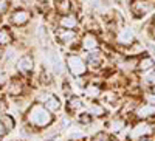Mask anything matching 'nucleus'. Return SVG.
Listing matches in <instances>:
<instances>
[{"mask_svg": "<svg viewBox=\"0 0 155 141\" xmlns=\"http://www.w3.org/2000/svg\"><path fill=\"white\" fill-rule=\"evenodd\" d=\"M79 37V33L76 30H65V28H59L56 31V39L61 45H67V47H73L74 42Z\"/></svg>", "mask_w": 155, "mask_h": 141, "instance_id": "obj_7", "label": "nucleus"}, {"mask_svg": "<svg viewBox=\"0 0 155 141\" xmlns=\"http://www.w3.org/2000/svg\"><path fill=\"white\" fill-rule=\"evenodd\" d=\"M138 57L140 56H135V54H132V56H126L121 62H120V68H123L124 71H135L137 70V67H138Z\"/></svg>", "mask_w": 155, "mask_h": 141, "instance_id": "obj_16", "label": "nucleus"}, {"mask_svg": "<svg viewBox=\"0 0 155 141\" xmlns=\"http://www.w3.org/2000/svg\"><path fill=\"white\" fill-rule=\"evenodd\" d=\"M93 141H110V136H109V133L106 130H101V132H98L93 136Z\"/></svg>", "mask_w": 155, "mask_h": 141, "instance_id": "obj_25", "label": "nucleus"}, {"mask_svg": "<svg viewBox=\"0 0 155 141\" xmlns=\"http://www.w3.org/2000/svg\"><path fill=\"white\" fill-rule=\"evenodd\" d=\"M79 48L85 53H90V51H99L101 48V42H99V37L96 36V33L93 31H85L81 36V41H79Z\"/></svg>", "mask_w": 155, "mask_h": 141, "instance_id": "obj_4", "label": "nucleus"}, {"mask_svg": "<svg viewBox=\"0 0 155 141\" xmlns=\"http://www.w3.org/2000/svg\"><path fill=\"white\" fill-rule=\"evenodd\" d=\"M8 6H9L8 0H0V16H2V14H5V12H6V9H8Z\"/></svg>", "mask_w": 155, "mask_h": 141, "instance_id": "obj_27", "label": "nucleus"}, {"mask_svg": "<svg viewBox=\"0 0 155 141\" xmlns=\"http://www.w3.org/2000/svg\"><path fill=\"white\" fill-rule=\"evenodd\" d=\"M27 120L34 127H47L53 123V113L39 102V104H34L30 107Z\"/></svg>", "mask_w": 155, "mask_h": 141, "instance_id": "obj_1", "label": "nucleus"}, {"mask_svg": "<svg viewBox=\"0 0 155 141\" xmlns=\"http://www.w3.org/2000/svg\"><path fill=\"white\" fill-rule=\"evenodd\" d=\"M6 133V127H5V124L2 123V120H0V136H3Z\"/></svg>", "mask_w": 155, "mask_h": 141, "instance_id": "obj_29", "label": "nucleus"}, {"mask_svg": "<svg viewBox=\"0 0 155 141\" xmlns=\"http://www.w3.org/2000/svg\"><path fill=\"white\" fill-rule=\"evenodd\" d=\"M143 99L146 101V102H149V104H152V106H155V93L153 92H146L144 95H143Z\"/></svg>", "mask_w": 155, "mask_h": 141, "instance_id": "obj_26", "label": "nucleus"}, {"mask_svg": "<svg viewBox=\"0 0 155 141\" xmlns=\"http://www.w3.org/2000/svg\"><path fill=\"white\" fill-rule=\"evenodd\" d=\"M0 56H2V50H0Z\"/></svg>", "mask_w": 155, "mask_h": 141, "instance_id": "obj_34", "label": "nucleus"}, {"mask_svg": "<svg viewBox=\"0 0 155 141\" xmlns=\"http://www.w3.org/2000/svg\"><path fill=\"white\" fill-rule=\"evenodd\" d=\"M30 17H31L30 11L20 8L11 14V23H14L16 27H23V25H27L30 22Z\"/></svg>", "mask_w": 155, "mask_h": 141, "instance_id": "obj_14", "label": "nucleus"}, {"mask_svg": "<svg viewBox=\"0 0 155 141\" xmlns=\"http://www.w3.org/2000/svg\"><path fill=\"white\" fill-rule=\"evenodd\" d=\"M85 110H87L90 115H92L93 118H104L106 113H107L106 107L102 106L101 102H98L96 99H92V101H90V104H87Z\"/></svg>", "mask_w": 155, "mask_h": 141, "instance_id": "obj_15", "label": "nucleus"}, {"mask_svg": "<svg viewBox=\"0 0 155 141\" xmlns=\"http://www.w3.org/2000/svg\"><path fill=\"white\" fill-rule=\"evenodd\" d=\"M8 90H9V93H12V95H17V93L22 92V84H20L19 81H12L11 85L8 87Z\"/></svg>", "mask_w": 155, "mask_h": 141, "instance_id": "obj_24", "label": "nucleus"}, {"mask_svg": "<svg viewBox=\"0 0 155 141\" xmlns=\"http://www.w3.org/2000/svg\"><path fill=\"white\" fill-rule=\"evenodd\" d=\"M134 115L138 118V120H150L155 116V106L149 104V102H141L138 104L134 110Z\"/></svg>", "mask_w": 155, "mask_h": 141, "instance_id": "obj_8", "label": "nucleus"}, {"mask_svg": "<svg viewBox=\"0 0 155 141\" xmlns=\"http://www.w3.org/2000/svg\"><path fill=\"white\" fill-rule=\"evenodd\" d=\"M16 65H17V70L23 74H27V73H31L33 68H34V59L31 54H23L22 57L17 59L16 62Z\"/></svg>", "mask_w": 155, "mask_h": 141, "instance_id": "obj_13", "label": "nucleus"}, {"mask_svg": "<svg viewBox=\"0 0 155 141\" xmlns=\"http://www.w3.org/2000/svg\"><path fill=\"white\" fill-rule=\"evenodd\" d=\"M113 42L120 47H126V48H130L135 42H137V34L135 31L130 28V27H120L118 30L115 31V36H113Z\"/></svg>", "mask_w": 155, "mask_h": 141, "instance_id": "obj_3", "label": "nucleus"}, {"mask_svg": "<svg viewBox=\"0 0 155 141\" xmlns=\"http://www.w3.org/2000/svg\"><path fill=\"white\" fill-rule=\"evenodd\" d=\"M124 127H126V121H124L121 116H115V118H112V120L107 123V129H109L110 132H113V133H120Z\"/></svg>", "mask_w": 155, "mask_h": 141, "instance_id": "obj_19", "label": "nucleus"}, {"mask_svg": "<svg viewBox=\"0 0 155 141\" xmlns=\"http://www.w3.org/2000/svg\"><path fill=\"white\" fill-rule=\"evenodd\" d=\"M85 62L90 70H101L104 65V56L99 51H90L85 56Z\"/></svg>", "mask_w": 155, "mask_h": 141, "instance_id": "obj_10", "label": "nucleus"}, {"mask_svg": "<svg viewBox=\"0 0 155 141\" xmlns=\"http://www.w3.org/2000/svg\"><path fill=\"white\" fill-rule=\"evenodd\" d=\"M85 107H87V104L81 96H76V95L68 96V99H67V112L68 113H79L81 110H85Z\"/></svg>", "mask_w": 155, "mask_h": 141, "instance_id": "obj_12", "label": "nucleus"}, {"mask_svg": "<svg viewBox=\"0 0 155 141\" xmlns=\"http://www.w3.org/2000/svg\"><path fill=\"white\" fill-rule=\"evenodd\" d=\"M153 133V124H150L147 120H140L134 127L130 133H129V138L132 139H138V138H147L149 135Z\"/></svg>", "mask_w": 155, "mask_h": 141, "instance_id": "obj_6", "label": "nucleus"}, {"mask_svg": "<svg viewBox=\"0 0 155 141\" xmlns=\"http://www.w3.org/2000/svg\"><path fill=\"white\" fill-rule=\"evenodd\" d=\"M5 79H6V78H5V73H3L2 70H0V84H3V82H5Z\"/></svg>", "mask_w": 155, "mask_h": 141, "instance_id": "obj_30", "label": "nucleus"}, {"mask_svg": "<svg viewBox=\"0 0 155 141\" xmlns=\"http://www.w3.org/2000/svg\"><path fill=\"white\" fill-rule=\"evenodd\" d=\"M11 41H12V36H11L9 30L8 28H2V30H0V47H2V45H9Z\"/></svg>", "mask_w": 155, "mask_h": 141, "instance_id": "obj_21", "label": "nucleus"}, {"mask_svg": "<svg viewBox=\"0 0 155 141\" xmlns=\"http://www.w3.org/2000/svg\"><path fill=\"white\" fill-rule=\"evenodd\" d=\"M129 9H130V14L134 16V19H144L153 9V5L147 0H130Z\"/></svg>", "mask_w": 155, "mask_h": 141, "instance_id": "obj_5", "label": "nucleus"}, {"mask_svg": "<svg viewBox=\"0 0 155 141\" xmlns=\"http://www.w3.org/2000/svg\"><path fill=\"white\" fill-rule=\"evenodd\" d=\"M147 34L150 36L152 41H155V23H153V22H152V25H150L149 30H147Z\"/></svg>", "mask_w": 155, "mask_h": 141, "instance_id": "obj_28", "label": "nucleus"}, {"mask_svg": "<svg viewBox=\"0 0 155 141\" xmlns=\"http://www.w3.org/2000/svg\"><path fill=\"white\" fill-rule=\"evenodd\" d=\"M44 106H45L51 113H56V112L61 110V99H59L56 95H51V93H50V96H48L47 101L44 102Z\"/></svg>", "mask_w": 155, "mask_h": 141, "instance_id": "obj_20", "label": "nucleus"}, {"mask_svg": "<svg viewBox=\"0 0 155 141\" xmlns=\"http://www.w3.org/2000/svg\"><path fill=\"white\" fill-rule=\"evenodd\" d=\"M84 95L92 101V99H98L101 96V87L98 84H93V82H90L84 87Z\"/></svg>", "mask_w": 155, "mask_h": 141, "instance_id": "obj_18", "label": "nucleus"}, {"mask_svg": "<svg viewBox=\"0 0 155 141\" xmlns=\"http://www.w3.org/2000/svg\"><path fill=\"white\" fill-rule=\"evenodd\" d=\"M68 141H74V139H68Z\"/></svg>", "mask_w": 155, "mask_h": 141, "instance_id": "obj_35", "label": "nucleus"}, {"mask_svg": "<svg viewBox=\"0 0 155 141\" xmlns=\"http://www.w3.org/2000/svg\"><path fill=\"white\" fill-rule=\"evenodd\" d=\"M153 23H155V14H153Z\"/></svg>", "mask_w": 155, "mask_h": 141, "instance_id": "obj_33", "label": "nucleus"}, {"mask_svg": "<svg viewBox=\"0 0 155 141\" xmlns=\"http://www.w3.org/2000/svg\"><path fill=\"white\" fill-rule=\"evenodd\" d=\"M58 27L59 28H65V30H76L79 27V19L74 12H68V14H64L59 17L58 20Z\"/></svg>", "mask_w": 155, "mask_h": 141, "instance_id": "obj_9", "label": "nucleus"}, {"mask_svg": "<svg viewBox=\"0 0 155 141\" xmlns=\"http://www.w3.org/2000/svg\"><path fill=\"white\" fill-rule=\"evenodd\" d=\"M78 121H79L81 124H90V123H92L93 121V116H92V115H90L88 112H85V113H79V115H78Z\"/></svg>", "mask_w": 155, "mask_h": 141, "instance_id": "obj_22", "label": "nucleus"}, {"mask_svg": "<svg viewBox=\"0 0 155 141\" xmlns=\"http://www.w3.org/2000/svg\"><path fill=\"white\" fill-rule=\"evenodd\" d=\"M65 68L73 78L79 79L88 73V65L84 57H81L78 53H68L65 57Z\"/></svg>", "mask_w": 155, "mask_h": 141, "instance_id": "obj_2", "label": "nucleus"}, {"mask_svg": "<svg viewBox=\"0 0 155 141\" xmlns=\"http://www.w3.org/2000/svg\"><path fill=\"white\" fill-rule=\"evenodd\" d=\"M56 12L59 16L68 14L73 11V0H56V6H54Z\"/></svg>", "mask_w": 155, "mask_h": 141, "instance_id": "obj_17", "label": "nucleus"}, {"mask_svg": "<svg viewBox=\"0 0 155 141\" xmlns=\"http://www.w3.org/2000/svg\"><path fill=\"white\" fill-rule=\"evenodd\" d=\"M2 123L5 124L6 130L14 129V120H12V116H11V115H3V116H2Z\"/></svg>", "mask_w": 155, "mask_h": 141, "instance_id": "obj_23", "label": "nucleus"}, {"mask_svg": "<svg viewBox=\"0 0 155 141\" xmlns=\"http://www.w3.org/2000/svg\"><path fill=\"white\" fill-rule=\"evenodd\" d=\"M150 92H153V93H155V84H153V85H150Z\"/></svg>", "mask_w": 155, "mask_h": 141, "instance_id": "obj_32", "label": "nucleus"}, {"mask_svg": "<svg viewBox=\"0 0 155 141\" xmlns=\"http://www.w3.org/2000/svg\"><path fill=\"white\" fill-rule=\"evenodd\" d=\"M137 70L140 73H143V74L155 70V59L150 54H147V53H144V54L141 53V56L138 57V67H137Z\"/></svg>", "mask_w": 155, "mask_h": 141, "instance_id": "obj_11", "label": "nucleus"}, {"mask_svg": "<svg viewBox=\"0 0 155 141\" xmlns=\"http://www.w3.org/2000/svg\"><path fill=\"white\" fill-rule=\"evenodd\" d=\"M135 141H150V139H147V138H138V139H135Z\"/></svg>", "mask_w": 155, "mask_h": 141, "instance_id": "obj_31", "label": "nucleus"}]
</instances>
